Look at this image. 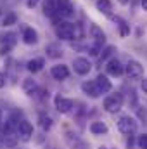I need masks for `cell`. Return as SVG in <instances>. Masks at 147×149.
<instances>
[{
	"instance_id": "obj_5",
	"label": "cell",
	"mask_w": 147,
	"mask_h": 149,
	"mask_svg": "<svg viewBox=\"0 0 147 149\" xmlns=\"http://www.w3.org/2000/svg\"><path fill=\"white\" fill-rule=\"evenodd\" d=\"M16 134H17V137L21 139V141H30L31 139V135H33V125L30 123V121H26V120H21L19 121V125H17V128H16Z\"/></svg>"
},
{
	"instance_id": "obj_25",
	"label": "cell",
	"mask_w": 147,
	"mask_h": 149,
	"mask_svg": "<svg viewBox=\"0 0 147 149\" xmlns=\"http://www.w3.org/2000/svg\"><path fill=\"white\" fill-rule=\"evenodd\" d=\"M16 21H17V16H16L14 12H9V14L3 16V19H2V26H12V24H16Z\"/></svg>"
},
{
	"instance_id": "obj_7",
	"label": "cell",
	"mask_w": 147,
	"mask_h": 149,
	"mask_svg": "<svg viewBox=\"0 0 147 149\" xmlns=\"http://www.w3.org/2000/svg\"><path fill=\"white\" fill-rule=\"evenodd\" d=\"M125 73L128 78H140L144 74V66L139 61H128V64L125 66Z\"/></svg>"
},
{
	"instance_id": "obj_9",
	"label": "cell",
	"mask_w": 147,
	"mask_h": 149,
	"mask_svg": "<svg viewBox=\"0 0 147 149\" xmlns=\"http://www.w3.org/2000/svg\"><path fill=\"white\" fill-rule=\"evenodd\" d=\"M74 14V7L71 3V0H59L57 5V17H71ZM54 17V19H57Z\"/></svg>"
},
{
	"instance_id": "obj_20",
	"label": "cell",
	"mask_w": 147,
	"mask_h": 149,
	"mask_svg": "<svg viewBox=\"0 0 147 149\" xmlns=\"http://www.w3.org/2000/svg\"><path fill=\"white\" fill-rule=\"evenodd\" d=\"M43 66H45V61L43 59H31V61H28V71H31V73L42 71Z\"/></svg>"
},
{
	"instance_id": "obj_1",
	"label": "cell",
	"mask_w": 147,
	"mask_h": 149,
	"mask_svg": "<svg viewBox=\"0 0 147 149\" xmlns=\"http://www.w3.org/2000/svg\"><path fill=\"white\" fill-rule=\"evenodd\" d=\"M55 35L62 40H73V38L80 37L81 31H80V26L78 24H71V23H61L57 24L55 28Z\"/></svg>"
},
{
	"instance_id": "obj_22",
	"label": "cell",
	"mask_w": 147,
	"mask_h": 149,
	"mask_svg": "<svg viewBox=\"0 0 147 149\" xmlns=\"http://www.w3.org/2000/svg\"><path fill=\"white\" fill-rule=\"evenodd\" d=\"M38 88V85H37V81L35 80H31V78H26L24 81H23V90L28 94V95H31L35 90Z\"/></svg>"
},
{
	"instance_id": "obj_16",
	"label": "cell",
	"mask_w": 147,
	"mask_h": 149,
	"mask_svg": "<svg viewBox=\"0 0 147 149\" xmlns=\"http://www.w3.org/2000/svg\"><path fill=\"white\" fill-rule=\"evenodd\" d=\"M95 83H97L101 94H107V92H111V88H112V85H111V81L107 80L106 74H99V76L95 78Z\"/></svg>"
},
{
	"instance_id": "obj_14",
	"label": "cell",
	"mask_w": 147,
	"mask_h": 149,
	"mask_svg": "<svg viewBox=\"0 0 147 149\" xmlns=\"http://www.w3.org/2000/svg\"><path fill=\"white\" fill-rule=\"evenodd\" d=\"M57 5H59V0H45L43 2V14L49 16V17H57Z\"/></svg>"
},
{
	"instance_id": "obj_26",
	"label": "cell",
	"mask_w": 147,
	"mask_h": 149,
	"mask_svg": "<svg viewBox=\"0 0 147 149\" xmlns=\"http://www.w3.org/2000/svg\"><path fill=\"white\" fill-rule=\"evenodd\" d=\"M69 142H71V148H73V149H90V146H88L85 141L76 139V137H74V141H71V139H69Z\"/></svg>"
},
{
	"instance_id": "obj_6",
	"label": "cell",
	"mask_w": 147,
	"mask_h": 149,
	"mask_svg": "<svg viewBox=\"0 0 147 149\" xmlns=\"http://www.w3.org/2000/svg\"><path fill=\"white\" fill-rule=\"evenodd\" d=\"M54 104H55L57 111L62 113V114H68V113L74 108L73 101H71V99H68V97H62V95H55V97H54Z\"/></svg>"
},
{
	"instance_id": "obj_24",
	"label": "cell",
	"mask_w": 147,
	"mask_h": 149,
	"mask_svg": "<svg viewBox=\"0 0 147 149\" xmlns=\"http://www.w3.org/2000/svg\"><path fill=\"white\" fill-rule=\"evenodd\" d=\"M38 121H40V127H42L43 130H50L52 125H54V121H52V118H50L49 114H40V116H38Z\"/></svg>"
},
{
	"instance_id": "obj_8",
	"label": "cell",
	"mask_w": 147,
	"mask_h": 149,
	"mask_svg": "<svg viewBox=\"0 0 147 149\" xmlns=\"http://www.w3.org/2000/svg\"><path fill=\"white\" fill-rule=\"evenodd\" d=\"M73 66H74V71L78 74H81V76H85V74H88L92 71V63L87 57H76L73 61Z\"/></svg>"
},
{
	"instance_id": "obj_10",
	"label": "cell",
	"mask_w": 147,
	"mask_h": 149,
	"mask_svg": "<svg viewBox=\"0 0 147 149\" xmlns=\"http://www.w3.org/2000/svg\"><path fill=\"white\" fill-rule=\"evenodd\" d=\"M50 74L54 80H66L69 76V68L66 64H55V66H52Z\"/></svg>"
},
{
	"instance_id": "obj_12",
	"label": "cell",
	"mask_w": 147,
	"mask_h": 149,
	"mask_svg": "<svg viewBox=\"0 0 147 149\" xmlns=\"http://www.w3.org/2000/svg\"><path fill=\"white\" fill-rule=\"evenodd\" d=\"M106 71H107V74H111V76H121L123 71H125V68H123V64H121L118 59H111V61H107Z\"/></svg>"
},
{
	"instance_id": "obj_31",
	"label": "cell",
	"mask_w": 147,
	"mask_h": 149,
	"mask_svg": "<svg viewBox=\"0 0 147 149\" xmlns=\"http://www.w3.org/2000/svg\"><path fill=\"white\" fill-rule=\"evenodd\" d=\"M118 2H119V3H121V5H126V3H128V2H130V0H118Z\"/></svg>"
},
{
	"instance_id": "obj_11",
	"label": "cell",
	"mask_w": 147,
	"mask_h": 149,
	"mask_svg": "<svg viewBox=\"0 0 147 149\" xmlns=\"http://www.w3.org/2000/svg\"><path fill=\"white\" fill-rule=\"evenodd\" d=\"M81 90H83V94H87V95L92 97V99H97V97L101 95V90H99L95 80H94V81H85V83H81Z\"/></svg>"
},
{
	"instance_id": "obj_4",
	"label": "cell",
	"mask_w": 147,
	"mask_h": 149,
	"mask_svg": "<svg viewBox=\"0 0 147 149\" xmlns=\"http://www.w3.org/2000/svg\"><path fill=\"white\" fill-rule=\"evenodd\" d=\"M16 43H17V35L16 33H5V35H2L0 37V52L2 54H7L10 49H14L16 47Z\"/></svg>"
},
{
	"instance_id": "obj_17",
	"label": "cell",
	"mask_w": 147,
	"mask_h": 149,
	"mask_svg": "<svg viewBox=\"0 0 147 149\" xmlns=\"http://www.w3.org/2000/svg\"><path fill=\"white\" fill-rule=\"evenodd\" d=\"M107 125L104 123V121H94L92 125H90V132L94 134V135H102V134H107Z\"/></svg>"
},
{
	"instance_id": "obj_32",
	"label": "cell",
	"mask_w": 147,
	"mask_h": 149,
	"mask_svg": "<svg viewBox=\"0 0 147 149\" xmlns=\"http://www.w3.org/2000/svg\"><path fill=\"white\" fill-rule=\"evenodd\" d=\"M142 7H144V10H147V0H142Z\"/></svg>"
},
{
	"instance_id": "obj_27",
	"label": "cell",
	"mask_w": 147,
	"mask_h": 149,
	"mask_svg": "<svg viewBox=\"0 0 147 149\" xmlns=\"http://www.w3.org/2000/svg\"><path fill=\"white\" fill-rule=\"evenodd\" d=\"M137 144H139V148H140V149H147V134L139 135V141H137Z\"/></svg>"
},
{
	"instance_id": "obj_21",
	"label": "cell",
	"mask_w": 147,
	"mask_h": 149,
	"mask_svg": "<svg viewBox=\"0 0 147 149\" xmlns=\"http://www.w3.org/2000/svg\"><path fill=\"white\" fill-rule=\"evenodd\" d=\"M114 23H118V28H119V35L121 37H126L128 33H130V26H128V23L125 21V19H121V17H114Z\"/></svg>"
},
{
	"instance_id": "obj_33",
	"label": "cell",
	"mask_w": 147,
	"mask_h": 149,
	"mask_svg": "<svg viewBox=\"0 0 147 149\" xmlns=\"http://www.w3.org/2000/svg\"><path fill=\"white\" fill-rule=\"evenodd\" d=\"M99 149H107V148H104V146H101V148H99Z\"/></svg>"
},
{
	"instance_id": "obj_30",
	"label": "cell",
	"mask_w": 147,
	"mask_h": 149,
	"mask_svg": "<svg viewBox=\"0 0 147 149\" xmlns=\"http://www.w3.org/2000/svg\"><path fill=\"white\" fill-rule=\"evenodd\" d=\"M142 90L147 94V78H144V80H142Z\"/></svg>"
},
{
	"instance_id": "obj_19",
	"label": "cell",
	"mask_w": 147,
	"mask_h": 149,
	"mask_svg": "<svg viewBox=\"0 0 147 149\" xmlns=\"http://www.w3.org/2000/svg\"><path fill=\"white\" fill-rule=\"evenodd\" d=\"M114 52H116V47H114V45H107V47L102 50V54L99 56V63L102 64V63H107V61H111V57L114 56Z\"/></svg>"
},
{
	"instance_id": "obj_34",
	"label": "cell",
	"mask_w": 147,
	"mask_h": 149,
	"mask_svg": "<svg viewBox=\"0 0 147 149\" xmlns=\"http://www.w3.org/2000/svg\"><path fill=\"white\" fill-rule=\"evenodd\" d=\"M0 120H2V109H0Z\"/></svg>"
},
{
	"instance_id": "obj_28",
	"label": "cell",
	"mask_w": 147,
	"mask_h": 149,
	"mask_svg": "<svg viewBox=\"0 0 147 149\" xmlns=\"http://www.w3.org/2000/svg\"><path fill=\"white\" fill-rule=\"evenodd\" d=\"M38 2H40V0H26V5L31 9V7H35V5H37Z\"/></svg>"
},
{
	"instance_id": "obj_15",
	"label": "cell",
	"mask_w": 147,
	"mask_h": 149,
	"mask_svg": "<svg viewBox=\"0 0 147 149\" xmlns=\"http://www.w3.org/2000/svg\"><path fill=\"white\" fill-rule=\"evenodd\" d=\"M90 37L94 38V43H97V45H102V43L106 42V33H104L102 28L97 26V24H92V26H90Z\"/></svg>"
},
{
	"instance_id": "obj_3",
	"label": "cell",
	"mask_w": 147,
	"mask_h": 149,
	"mask_svg": "<svg viewBox=\"0 0 147 149\" xmlns=\"http://www.w3.org/2000/svg\"><path fill=\"white\" fill-rule=\"evenodd\" d=\"M118 130L125 135H133L137 132V121L132 116H121L118 120Z\"/></svg>"
},
{
	"instance_id": "obj_23",
	"label": "cell",
	"mask_w": 147,
	"mask_h": 149,
	"mask_svg": "<svg viewBox=\"0 0 147 149\" xmlns=\"http://www.w3.org/2000/svg\"><path fill=\"white\" fill-rule=\"evenodd\" d=\"M45 50H47V56H49V57H54V59L62 56V50H61V47H59V45H55V43H50V45H47V49H45Z\"/></svg>"
},
{
	"instance_id": "obj_18",
	"label": "cell",
	"mask_w": 147,
	"mask_h": 149,
	"mask_svg": "<svg viewBox=\"0 0 147 149\" xmlns=\"http://www.w3.org/2000/svg\"><path fill=\"white\" fill-rule=\"evenodd\" d=\"M95 7H97L99 12H102V14H106V16H109L111 10H112V3H111L109 0H97V2H95Z\"/></svg>"
},
{
	"instance_id": "obj_29",
	"label": "cell",
	"mask_w": 147,
	"mask_h": 149,
	"mask_svg": "<svg viewBox=\"0 0 147 149\" xmlns=\"http://www.w3.org/2000/svg\"><path fill=\"white\" fill-rule=\"evenodd\" d=\"M2 87H5V74L0 71V88H2Z\"/></svg>"
},
{
	"instance_id": "obj_2",
	"label": "cell",
	"mask_w": 147,
	"mask_h": 149,
	"mask_svg": "<svg viewBox=\"0 0 147 149\" xmlns=\"http://www.w3.org/2000/svg\"><path fill=\"white\" fill-rule=\"evenodd\" d=\"M121 108H123V95L119 92L111 94L104 99V109L107 113H118Z\"/></svg>"
},
{
	"instance_id": "obj_13",
	"label": "cell",
	"mask_w": 147,
	"mask_h": 149,
	"mask_svg": "<svg viewBox=\"0 0 147 149\" xmlns=\"http://www.w3.org/2000/svg\"><path fill=\"white\" fill-rule=\"evenodd\" d=\"M23 42L28 45H35L38 42V33L31 26H23Z\"/></svg>"
}]
</instances>
